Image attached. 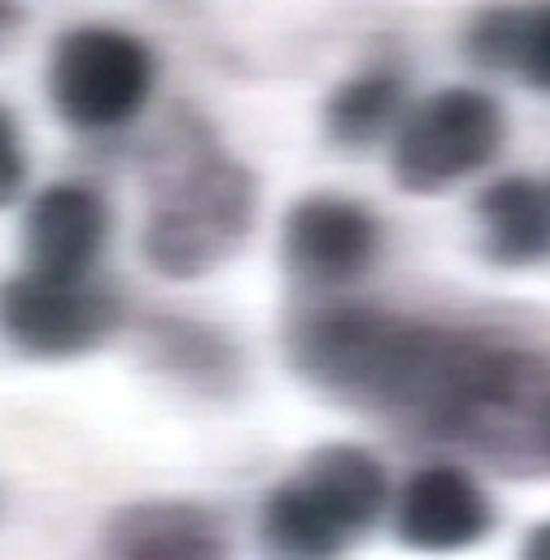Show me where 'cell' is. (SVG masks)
<instances>
[{
	"mask_svg": "<svg viewBox=\"0 0 550 560\" xmlns=\"http://www.w3.org/2000/svg\"><path fill=\"white\" fill-rule=\"evenodd\" d=\"M28 187V150L20 136V121L0 103V210H10Z\"/></svg>",
	"mask_w": 550,
	"mask_h": 560,
	"instance_id": "16",
	"label": "cell"
},
{
	"mask_svg": "<svg viewBox=\"0 0 550 560\" xmlns=\"http://www.w3.org/2000/svg\"><path fill=\"white\" fill-rule=\"evenodd\" d=\"M154 355L168 364L173 378L187 383H215L224 388L234 374V350L220 341V331L197 327V323H159L154 327Z\"/></svg>",
	"mask_w": 550,
	"mask_h": 560,
	"instance_id": "15",
	"label": "cell"
},
{
	"mask_svg": "<svg viewBox=\"0 0 550 560\" xmlns=\"http://www.w3.org/2000/svg\"><path fill=\"white\" fill-rule=\"evenodd\" d=\"M24 28V0H0V51H5Z\"/></svg>",
	"mask_w": 550,
	"mask_h": 560,
	"instance_id": "17",
	"label": "cell"
},
{
	"mask_svg": "<svg viewBox=\"0 0 550 560\" xmlns=\"http://www.w3.org/2000/svg\"><path fill=\"white\" fill-rule=\"evenodd\" d=\"M430 440L467 448L508 477H550V355L476 337Z\"/></svg>",
	"mask_w": 550,
	"mask_h": 560,
	"instance_id": "3",
	"label": "cell"
},
{
	"mask_svg": "<svg viewBox=\"0 0 550 560\" xmlns=\"http://www.w3.org/2000/svg\"><path fill=\"white\" fill-rule=\"evenodd\" d=\"M481 253L504 271L537 267L550 257V187L527 173H504L476 197Z\"/></svg>",
	"mask_w": 550,
	"mask_h": 560,
	"instance_id": "13",
	"label": "cell"
},
{
	"mask_svg": "<svg viewBox=\"0 0 550 560\" xmlns=\"http://www.w3.org/2000/svg\"><path fill=\"white\" fill-rule=\"evenodd\" d=\"M523 556L527 560H550V523H537V528L523 537Z\"/></svg>",
	"mask_w": 550,
	"mask_h": 560,
	"instance_id": "18",
	"label": "cell"
},
{
	"mask_svg": "<svg viewBox=\"0 0 550 560\" xmlns=\"http://www.w3.org/2000/svg\"><path fill=\"white\" fill-rule=\"evenodd\" d=\"M397 537L416 551H467L494 528V504L485 486L457 463H430L401 481Z\"/></svg>",
	"mask_w": 550,
	"mask_h": 560,
	"instance_id": "9",
	"label": "cell"
},
{
	"mask_svg": "<svg viewBox=\"0 0 550 560\" xmlns=\"http://www.w3.org/2000/svg\"><path fill=\"white\" fill-rule=\"evenodd\" d=\"M383 257V220L364 201L341 191H313L285 210L280 261L294 280L317 290L354 285Z\"/></svg>",
	"mask_w": 550,
	"mask_h": 560,
	"instance_id": "8",
	"label": "cell"
},
{
	"mask_svg": "<svg viewBox=\"0 0 550 560\" xmlns=\"http://www.w3.org/2000/svg\"><path fill=\"white\" fill-rule=\"evenodd\" d=\"M127 308L94 276L20 271L0 280V337L28 360H80L117 337Z\"/></svg>",
	"mask_w": 550,
	"mask_h": 560,
	"instance_id": "7",
	"label": "cell"
},
{
	"mask_svg": "<svg viewBox=\"0 0 550 560\" xmlns=\"http://www.w3.org/2000/svg\"><path fill=\"white\" fill-rule=\"evenodd\" d=\"M224 551L220 514L197 500H131L98 533V556L117 560H215Z\"/></svg>",
	"mask_w": 550,
	"mask_h": 560,
	"instance_id": "11",
	"label": "cell"
},
{
	"mask_svg": "<svg viewBox=\"0 0 550 560\" xmlns=\"http://www.w3.org/2000/svg\"><path fill=\"white\" fill-rule=\"evenodd\" d=\"M257 197V173L229 154L201 113H168L145 154V267L164 280H201L220 271L253 238Z\"/></svg>",
	"mask_w": 550,
	"mask_h": 560,
	"instance_id": "2",
	"label": "cell"
},
{
	"mask_svg": "<svg viewBox=\"0 0 550 560\" xmlns=\"http://www.w3.org/2000/svg\"><path fill=\"white\" fill-rule=\"evenodd\" d=\"M471 66L550 94V0H490L463 24Z\"/></svg>",
	"mask_w": 550,
	"mask_h": 560,
	"instance_id": "12",
	"label": "cell"
},
{
	"mask_svg": "<svg viewBox=\"0 0 550 560\" xmlns=\"http://www.w3.org/2000/svg\"><path fill=\"white\" fill-rule=\"evenodd\" d=\"M159 61L145 38L117 24H80L57 33L47 51V103L70 131H121L145 113Z\"/></svg>",
	"mask_w": 550,
	"mask_h": 560,
	"instance_id": "5",
	"label": "cell"
},
{
	"mask_svg": "<svg viewBox=\"0 0 550 560\" xmlns=\"http://www.w3.org/2000/svg\"><path fill=\"white\" fill-rule=\"evenodd\" d=\"M504 136L508 121L500 98L476 84H448L397 121L393 183L406 197H438L500 160Z\"/></svg>",
	"mask_w": 550,
	"mask_h": 560,
	"instance_id": "6",
	"label": "cell"
},
{
	"mask_svg": "<svg viewBox=\"0 0 550 560\" xmlns=\"http://www.w3.org/2000/svg\"><path fill=\"white\" fill-rule=\"evenodd\" d=\"M393 504L387 467L364 444H323L261 500V541L276 556L327 560Z\"/></svg>",
	"mask_w": 550,
	"mask_h": 560,
	"instance_id": "4",
	"label": "cell"
},
{
	"mask_svg": "<svg viewBox=\"0 0 550 560\" xmlns=\"http://www.w3.org/2000/svg\"><path fill=\"white\" fill-rule=\"evenodd\" d=\"M108 230V201L94 187L51 183L24 210V267L43 276H94Z\"/></svg>",
	"mask_w": 550,
	"mask_h": 560,
	"instance_id": "10",
	"label": "cell"
},
{
	"mask_svg": "<svg viewBox=\"0 0 550 560\" xmlns=\"http://www.w3.org/2000/svg\"><path fill=\"white\" fill-rule=\"evenodd\" d=\"M471 341L476 331L463 327L416 323L368 304H331L299 313L285 355L294 374L336 407L430 434Z\"/></svg>",
	"mask_w": 550,
	"mask_h": 560,
	"instance_id": "1",
	"label": "cell"
},
{
	"mask_svg": "<svg viewBox=\"0 0 550 560\" xmlns=\"http://www.w3.org/2000/svg\"><path fill=\"white\" fill-rule=\"evenodd\" d=\"M406 117V75L393 66H368L354 70L327 94L323 127L341 150H364L374 140L393 136L397 121Z\"/></svg>",
	"mask_w": 550,
	"mask_h": 560,
	"instance_id": "14",
	"label": "cell"
}]
</instances>
